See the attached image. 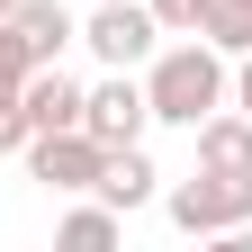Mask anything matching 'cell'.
Segmentation results:
<instances>
[{"mask_svg":"<svg viewBox=\"0 0 252 252\" xmlns=\"http://www.w3.org/2000/svg\"><path fill=\"white\" fill-rule=\"evenodd\" d=\"M27 72H36V54H27V36L0 18V99H18V90H27Z\"/></svg>","mask_w":252,"mask_h":252,"instance_id":"obj_11","label":"cell"},{"mask_svg":"<svg viewBox=\"0 0 252 252\" xmlns=\"http://www.w3.org/2000/svg\"><path fill=\"white\" fill-rule=\"evenodd\" d=\"M171 225L180 234H234V225H252V171H207L198 162V180L171 189Z\"/></svg>","mask_w":252,"mask_h":252,"instance_id":"obj_2","label":"cell"},{"mask_svg":"<svg viewBox=\"0 0 252 252\" xmlns=\"http://www.w3.org/2000/svg\"><path fill=\"white\" fill-rule=\"evenodd\" d=\"M198 36L216 45V54H252V0H207V18H198Z\"/></svg>","mask_w":252,"mask_h":252,"instance_id":"obj_9","label":"cell"},{"mask_svg":"<svg viewBox=\"0 0 252 252\" xmlns=\"http://www.w3.org/2000/svg\"><path fill=\"white\" fill-rule=\"evenodd\" d=\"M99 162H108V144L90 135V126H54V135H27V171H36L54 198H81V189H99Z\"/></svg>","mask_w":252,"mask_h":252,"instance_id":"obj_3","label":"cell"},{"mask_svg":"<svg viewBox=\"0 0 252 252\" xmlns=\"http://www.w3.org/2000/svg\"><path fill=\"white\" fill-rule=\"evenodd\" d=\"M54 234H63V243H72V252H108V243L126 234V216H117V207L99 198V207H72V216H63V225H54Z\"/></svg>","mask_w":252,"mask_h":252,"instance_id":"obj_10","label":"cell"},{"mask_svg":"<svg viewBox=\"0 0 252 252\" xmlns=\"http://www.w3.org/2000/svg\"><path fill=\"white\" fill-rule=\"evenodd\" d=\"M153 36H162V18L144 9V0H99L90 9V27H81V45L108 63V72H135V63L153 54Z\"/></svg>","mask_w":252,"mask_h":252,"instance_id":"obj_4","label":"cell"},{"mask_svg":"<svg viewBox=\"0 0 252 252\" xmlns=\"http://www.w3.org/2000/svg\"><path fill=\"white\" fill-rule=\"evenodd\" d=\"M234 108L252 117V54H243V72H234Z\"/></svg>","mask_w":252,"mask_h":252,"instance_id":"obj_14","label":"cell"},{"mask_svg":"<svg viewBox=\"0 0 252 252\" xmlns=\"http://www.w3.org/2000/svg\"><path fill=\"white\" fill-rule=\"evenodd\" d=\"M225 54H216L207 36H180V45H162L153 54V72H144V108H153V126H198L207 108H225Z\"/></svg>","mask_w":252,"mask_h":252,"instance_id":"obj_1","label":"cell"},{"mask_svg":"<svg viewBox=\"0 0 252 252\" xmlns=\"http://www.w3.org/2000/svg\"><path fill=\"white\" fill-rule=\"evenodd\" d=\"M153 18H162V36H198V18H207V0H144Z\"/></svg>","mask_w":252,"mask_h":252,"instance_id":"obj_12","label":"cell"},{"mask_svg":"<svg viewBox=\"0 0 252 252\" xmlns=\"http://www.w3.org/2000/svg\"><path fill=\"white\" fill-rule=\"evenodd\" d=\"M27 135H36V126H27V108L0 99V153H27Z\"/></svg>","mask_w":252,"mask_h":252,"instance_id":"obj_13","label":"cell"},{"mask_svg":"<svg viewBox=\"0 0 252 252\" xmlns=\"http://www.w3.org/2000/svg\"><path fill=\"white\" fill-rule=\"evenodd\" d=\"M189 135H198V162L207 171H252V117L243 108H207Z\"/></svg>","mask_w":252,"mask_h":252,"instance_id":"obj_6","label":"cell"},{"mask_svg":"<svg viewBox=\"0 0 252 252\" xmlns=\"http://www.w3.org/2000/svg\"><path fill=\"white\" fill-rule=\"evenodd\" d=\"M81 126H90V135H99L108 153H117V144H135L144 126H153V108H144V81H126V72H108L99 90H81Z\"/></svg>","mask_w":252,"mask_h":252,"instance_id":"obj_5","label":"cell"},{"mask_svg":"<svg viewBox=\"0 0 252 252\" xmlns=\"http://www.w3.org/2000/svg\"><path fill=\"white\" fill-rule=\"evenodd\" d=\"M9 27L27 36V54H36V63H54L63 45H81V27H72V9H63V0H18Z\"/></svg>","mask_w":252,"mask_h":252,"instance_id":"obj_8","label":"cell"},{"mask_svg":"<svg viewBox=\"0 0 252 252\" xmlns=\"http://www.w3.org/2000/svg\"><path fill=\"white\" fill-rule=\"evenodd\" d=\"M153 189H162V171L144 162V144H117L108 162H99V198H108L117 216H135V207H153Z\"/></svg>","mask_w":252,"mask_h":252,"instance_id":"obj_7","label":"cell"},{"mask_svg":"<svg viewBox=\"0 0 252 252\" xmlns=\"http://www.w3.org/2000/svg\"><path fill=\"white\" fill-rule=\"evenodd\" d=\"M9 9H18V0H0V18H9Z\"/></svg>","mask_w":252,"mask_h":252,"instance_id":"obj_15","label":"cell"}]
</instances>
